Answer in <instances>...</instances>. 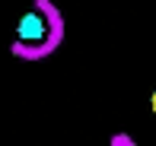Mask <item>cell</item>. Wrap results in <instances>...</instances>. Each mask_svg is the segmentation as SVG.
<instances>
[{"instance_id":"cell-1","label":"cell","mask_w":156,"mask_h":146,"mask_svg":"<svg viewBox=\"0 0 156 146\" xmlns=\"http://www.w3.org/2000/svg\"><path fill=\"white\" fill-rule=\"evenodd\" d=\"M16 35H19V41H26V45H35V41H45L48 25H45V19H41L38 13H26V16L19 19V25H16Z\"/></svg>"},{"instance_id":"cell-2","label":"cell","mask_w":156,"mask_h":146,"mask_svg":"<svg viewBox=\"0 0 156 146\" xmlns=\"http://www.w3.org/2000/svg\"><path fill=\"white\" fill-rule=\"evenodd\" d=\"M150 105H153V114H156V89H153V95H150Z\"/></svg>"}]
</instances>
